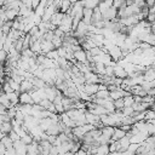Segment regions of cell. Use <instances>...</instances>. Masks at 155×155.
Returning a JSON list of instances; mask_svg holds the SVG:
<instances>
[{"label":"cell","mask_w":155,"mask_h":155,"mask_svg":"<svg viewBox=\"0 0 155 155\" xmlns=\"http://www.w3.org/2000/svg\"><path fill=\"white\" fill-rule=\"evenodd\" d=\"M19 104L21 105H34V101L31 98V94L28 92L19 93Z\"/></svg>","instance_id":"obj_1"},{"label":"cell","mask_w":155,"mask_h":155,"mask_svg":"<svg viewBox=\"0 0 155 155\" xmlns=\"http://www.w3.org/2000/svg\"><path fill=\"white\" fill-rule=\"evenodd\" d=\"M74 58H75V61L78 62V63H88L87 62V52L85 51V50H79V51H76V52H74Z\"/></svg>","instance_id":"obj_2"},{"label":"cell","mask_w":155,"mask_h":155,"mask_svg":"<svg viewBox=\"0 0 155 155\" xmlns=\"http://www.w3.org/2000/svg\"><path fill=\"white\" fill-rule=\"evenodd\" d=\"M84 91L88 96H96L97 92L99 91V85H97V84H85Z\"/></svg>","instance_id":"obj_3"},{"label":"cell","mask_w":155,"mask_h":155,"mask_svg":"<svg viewBox=\"0 0 155 155\" xmlns=\"http://www.w3.org/2000/svg\"><path fill=\"white\" fill-rule=\"evenodd\" d=\"M114 75H115V78H119V79H122V80L127 78L126 70L124 69V67H121V65L117 64V63L114 64Z\"/></svg>","instance_id":"obj_4"},{"label":"cell","mask_w":155,"mask_h":155,"mask_svg":"<svg viewBox=\"0 0 155 155\" xmlns=\"http://www.w3.org/2000/svg\"><path fill=\"white\" fill-rule=\"evenodd\" d=\"M53 50H56V48H54L52 41H47V40H42L41 41V53L42 54H47L48 52H51Z\"/></svg>","instance_id":"obj_5"},{"label":"cell","mask_w":155,"mask_h":155,"mask_svg":"<svg viewBox=\"0 0 155 155\" xmlns=\"http://www.w3.org/2000/svg\"><path fill=\"white\" fill-rule=\"evenodd\" d=\"M35 88H34V86H33V84H31V80H23L22 82H21V93L22 92H28V93H30V92H33Z\"/></svg>","instance_id":"obj_6"},{"label":"cell","mask_w":155,"mask_h":155,"mask_svg":"<svg viewBox=\"0 0 155 155\" xmlns=\"http://www.w3.org/2000/svg\"><path fill=\"white\" fill-rule=\"evenodd\" d=\"M126 136V132L125 131H122L120 127H115V130H114V134H113V137H111V140H120V139H122L124 137Z\"/></svg>","instance_id":"obj_7"},{"label":"cell","mask_w":155,"mask_h":155,"mask_svg":"<svg viewBox=\"0 0 155 155\" xmlns=\"http://www.w3.org/2000/svg\"><path fill=\"white\" fill-rule=\"evenodd\" d=\"M97 154H101V155H110L109 145H98V148H97Z\"/></svg>","instance_id":"obj_8"},{"label":"cell","mask_w":155,"mask_h":155,"mask_svg":"<svg viewBox=\"0 0 155 155\" xmlns=\"http://www.w3.org/2000/svg\"><path fill=\"white\" fill-rule=\"evenodd\" d=\"M114 107H115V110H116V111H121V110L125 108V102H124V98L117 99V101H114Z\"/></svg>","instance_id":"obj_9"},{"label":"cell","mask_w":155,"mask_h":155,"mask_svg":"<svg viewBox=\"0 0 155 155\" xmlns=\"http://www.w3.org/2000/svg\"><path fill=\"white\" fill-rule=\"evenodd\" d=\"M96 98H99V99H108V98H110L109 97V91L108 90L98 91L97 94H96Z\"/></svg>","instance_id":"obj_10"},{"label":"cell","mask_w":155,"mask_h":155,"mask_svg":"<svg viewBox=\"0 0 155 155\" xmlns=\"http://www.w3.org/2000/svg\"><path fill=\"white\" fill-rule=\"evenodd\" d=\"M124 102H125V107H132V105L134 104V97H133L132 94L126 96V97L124 98Z\"/></svg>","instance_id":"obj_11"},{"label":"cell","mask_w":155,"mask_h":155,"mask_svg":"<svg viewBox=\"0 0 155 155\" xmlns=\"http://www.w3.org/2000/svg\"><path fill=\"white\" fill-rule=\"evenodd\" d=\"M121 111H122L124 116H133V114H134V110L132 107H125Z\"/></svg>","instance_id":"obj_12"},{"label":"cell","mask_w":155,"mask_h":155,"mask_svg":"<svg viewBox=\"0 0 155 155\" xmlns=\"http://www.w3.org/2000/svg\"><path fill=\"white\" fill-rule=\"evenodd\" d=\"M21 140H22L25 145H30V144L34 142V138H33V136H31V134H25L23 138H21Z\"/></svg>","instance_id":"obj_13"},{"label":"cell","mask_w":155,"mask_h":155,"mask_svg":"<svg viewBox=\"0 0 155 155\" xmlns=\"http://www.w3.org/2000/svg\"><path fill=\"white\" fill-rule=\"evenodd\" d=\"M145 42L149 44L151 47H154V46H155V33H151V34L148 36V39H147Z\"/></svg>","instance_id":"obj_14"}]
</instances>
